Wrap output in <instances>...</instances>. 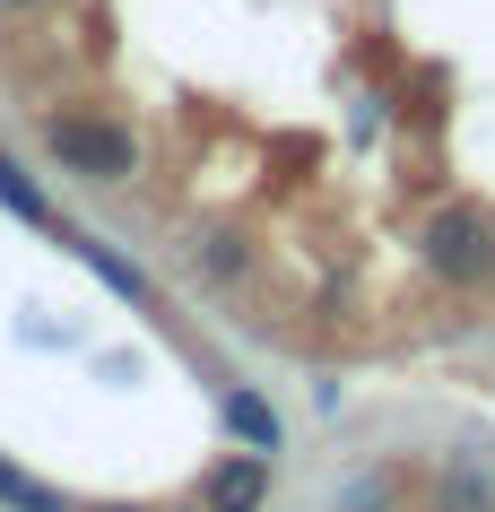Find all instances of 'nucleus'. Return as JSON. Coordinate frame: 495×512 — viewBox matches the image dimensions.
Listing matches in <instances>:
<instances>
[{"mask_svg":"<svg viewBox=\"0 0 495 512\" xmlns=\"http://www.w3.org/2000/svg\"><path fill=\"white\" fill-rule=\"evenodd\" d=\"M0 9H44V0H0Z\"/></svg>","mask_w":495,"mask_h":512,"instance_id":"nucleus-12","label":"nucleus"},{"mask_svg":"<svg viewBox=\"0 0 495 512\" xmlns=\"http://www.w3.org/2000/svg\"><path fill=\"white\" fill-rule=\"evenodd\" d=\"M391 504H400V478H391V469H365V478L339 495V512H391Z\"/></svg>","mask_w":495,"mask_h":512,"instance_id":"nucleus-10","label":"nucleus"},{"mask_svg":"<svg viewBox=\"0 0 495 512\" xmlns=\"http://www.w3.org/2000/svg\"><path fill=\"white\" fill-rule=\"evenodd\" d=\"M426 270H435L443 287H487L495 278V217L469 209V200L435 209L426 217Z\"/></svg>","mask_w":495,"mask_h":512,"instance_id":"nucleus-2","label":"nucleus"},{"mask_svg":"<svg viewBox=\"0 0 495 512\" xmlns=\"http://www.w3.org/2000/svg\"><path fill=\"white\" fill-rule=\"evenodd\" d=\"M435 512H495V478L478 469V460H452L435 486Z\"/></svg>","mask_w":495,"mask_h":512,"instance_id":"nucleus-8","label":"nucleus"},{"mask_svg":"<svg viewBox=\"0 0 495 512\" xmlns=\"http://www.w3.org/2000/svg\"><path fill=\"white\" fill-rule=\"evenodd\" d=\"M44 157H53L70 183L113 191V183H131V174H139V131L122 122V113L61 105V113H44Z\"/></svg>","mask_w":495,"mask_h":512,"instance_id":"nucleus-1","label":"nucleus"},{"mask_svg":"<svg viewBox=\"0 0 495 512\" xmlns=\"http://www.w3.org/2000/svg\"><path fill=\"white\" fill-rule=\"evenodd\" d=\"M192 504H200V512H261V504H270V452H235V460H218V469L200 478Z\"/></svg>","mask_w":495,"mask_h":512,"instance_id":"nucleus-4","label":"nucleus"},{"mask_svg":"<svg viewBox=\"0 0 495 512\" xmlns=\"http://www.w3.org/2000/svg\"><path fill=\"white\" fill-rule=\"evenodd\" d=\"M0 512H79V504H70V495H61V486L27 478V469H18V460L0 452Z\"/></svg>","mask_w":495,"mask_h":512,"instance_id":"nucleus-7","label":"nucleus"},{"mask_svg":"<svg viewBox=\"0 0 495 512\" xmlns=\"http://www.w3.org/2000/svg\"><path fill=\"white\" fill-rule=\"evenodd\" d=\"M0 209L18 217V226H35V235H53V226H61V209L44 200V183H35V174L9 157V148H0Z\"/></svg>","mask_w":495,"mask_h":512,"instance_id":"nucleus-6","label":"nucleus"},{"mask_svg":"<svg viewBox=\"0 0 495 512\" xmlns=\"http://www.w3.org/2000/svg\"><path fill=\"white\" fill-rule=\"evenodd\" d=\"M226 434H235V443H244V452H278V443H287V426H278V408L261 400V391H244V382H235V391H226Z\"/></svg>","mask_w":495,"mask_h":512,"instance_id":"nucleus-5","label":"nucleus"},{"mask_svg":"<svg viewBox=\"0 0 495 512\" xmlns=\"http://www.w3.org/2000/svg\"><path fill=\"white\" fill-rule=\"evenodd\" d=\"M192 261H200L209 278H244L252 252H244V235H200V243H192Z\"/></svg>","mask_w":495,"mask_h":512,"instance_id":"nucleus-9","label":"nucleus"},{"mask_svg":"<svg viewBox=\"0 0 495 512\" xmlns=\"http://www.w3.org/2000/svg\"><path fill=\"white\" fill-rule=\"evenodd\" d=\"M53 243L70 252V261H79L87 278H96V287H105V296L139 304V313H157V278L139 270L131 252H113V243H105V235H87V226H53Z\"/></svg>","mask_w":495,"mask_h":512,"instance_id":"nucleus-3","label":"nucleus"},{"mask_svg":"<svg viewBox=\"0 0 495 512\" xmlns=\"http://www.w3.org/2000/svg\"><path fill=\"white\" fill-rule=\"evenodd\" d=\"M79 512H148V504H79Z\"/></svg>","mask_w":495,"mask_h":512,"instance_id":"nucleus-11","label":"nucleus"}]
</instances>
